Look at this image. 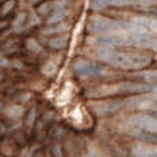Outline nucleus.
<instances>
[{"label": "nucleus", "instance_id": "1", "mask_svg": "<svg viewBox=\"0 0 157 157\" xmlns=\"http://www.w3.org/2000/svg\"><path fill=\"white\" fill-rule=\"evenodd\" d=\"M99 59L106 62L113 68L124 69V71H139L150 65L152 57L146 52L134 51V50H114V48H101Z\"/></svg>", "mask_w": 157, "mask_h": 157}, {"label": "nucleus", "instance_id": "2", "mask_svg": "<svg viewBox=\"0 0 157 157\" xmlns=\"http://www.w3.org/2000/svg\"><path fill=\"white\" fill-rule=\"evenodd\" d=\"M149 84L139 83V81H119L99 86L91 90L92 97H113V95H142L149 92Z\"/></svg>", "mask_w": 157, "mask_h": 157}, {"label": "nucleus", "instance_id": "3", "mask_svg": "<svg viewBox=\"0 0 157 157\" xmlns=\"http://www.w3.org/2000/svg\"><path fill=\"white\" fill-rule=\"evenodd\" d=\"M120 29H125L124 22L116 21V19L108 18V17L94 15L88 21V30L92 33H97V35H106V33H112Z\"/></svg>", "mask_w": 157, "mask_h": 157}, {"label": "nucleus", "instance_id": "4", "mask_svg": "<svg viewBox=\"0 0 157 157\" xmlns=\"http://www.w3.org/2000/svg\"><path fill=\"white\" fill-rule=\"evenodd\" d=\"M73 71L81 78H99L105 75V68L101 63L84 58H77L75 61Z\"/></svg>", "mask_w": 157, "mask_h": 157}, {"label": "nucleus", "instance_id": "5", "mask_svg": "<svg viewBox=\"0 0 157 157\" xmlns=\"http://www.w3.org/2000/svg\"><path fill=\"white\" fill-rule=\"evenodd\" d=\"M88 108L95 116L98 117H106L117 113L120 109L125 108L123 101H114V99H97L90 101Z\"/></svg>", "mask_w": 157, "mask_h": 157}, {"label": "nucleus", "instance_id": "6", "mask_svg": "<svg viewBox=\"0 0 157 157\" xmlns=\"http://www.w3.org/2000/svg\"><path fill=\"white\" fill-rule=\"evenodd\" d=\"M131 124L135 127H141L145 130H149L152 132L157 134V117L156 116H144V114H136L131 119Z\"/></svg>", "mask_w": 157, "mask_h": 157}, {"label": "nucleus", "instance_id": "7", "mask_svg": "<svg viewBox=\"0 0 157 157\" xmlns=\"http://www.w3.org/2000/svg\"><path fill=\"white\" fill-rule=\"evenodd\" d=\"M130 134L135 139H139V141L145 142V144L157 145V134L152 132V131H149V130H145V128L135 127V125H134V128L130 131Z\"/></svg>", "mask_w": 157, "mask_h": 157}, {"label": "nucleus", "instance_id": "8", "mask_svg": "<svg viewBox=\"0 0 157 157\" xmlns=\"http://www.w3.org/2000/svg\"><path fill=\"white\" fill-rule=\"evenodd\" d=\"M139 81L145 84H157V71H142L135 75Z\"/></svg>", "mask_w": 157, "mask_h": 157}, {"label": "nucleus", "instance_id": "9", "mask_svg": "<svg viewBox=\"0 0 157 157\" xmlns=\"http://www.w3.org/2000/svg\"><path fill=\"white\" fill-rule=\"evenodd\" d=\"M24 112H25V109H24V106L22 105H10V106L6 108L4 113H6V116H7L8 119L18 120V119H21V116L24 114Z\"/></svg>", "mask_w": 157, "mask_h": 157}, {"label": "nucleus", "instance_id": "10", "mask_svg": "<svg viewBox=\"0 0 157 157\" xmlns=\"http://www.w3.org/2000/svg\"><path fill=\"white\" fill-rule=\"evenodd\" d=\"M65 10L63 8H58V10H54L51 14H48V18H47V24L48 25H55V24H59L65 19Z\"/></svg>", "mask_w": 157, "mask_h": 157}, {"label": "nucleus", "instance_id": "11", "mask_svg": "<svg viewBox=\"0 0 157 157\" xmlns=\"http://www.w3.org/2000/svg\"><path fill=\"white\" fill-rule=\"evenodd\" d=\"M48 46L52 50H62L68 46V37L66 36H55V37L50 39Z\"/></svg>", "mask_w": 157, "mask_h": 157}, {"label": "nucleus", "instance_id": "12", "mask_svg": "<svg viewBox=\"0 0 157 157\" xmlns=\"http://www.w3.org/2000/svg\"><path fill=\"white\" fill-rule=\"evenodd\" d=\"M57 72H58V66H57V63H54L52 61H48V62H46L41 66V73L47 77H52Z\"/></svg>", "mask_w": 157, "mask_h": 157}, {"label": "nucleus", "instance_id": "13", "mask_svg": "<svg viewBox=\"0 0 157 157\" xmlns=\"http://www.w3.org/2000/svg\"><path fill=\"white\" fill-rule=\"evenodd\" d=\"M25 46H26V50L30 52H33V54H39V52H41V50H43V47H41V44L39 43L36 39L33 37H29L26 40V43H25Z\"/></svg>", "mask_w": 157, "mask_h": 157}, {"label": "nucleus", "instance_id": "14", "mask_svg": "<svg viewBox=\"0 0 157 157\" xmlns=\"http://www.w3.org/2000/svg\"><path fill=\"white\" fill-rule=\"evenodd\" d=\"M68 30V26L66 25H59V24H55L54 26H50L47 29H44L43 35H58V33H62V32H66Z\"/></svg>", "mask_w": 157, "mask_h": 157}, {"label": "nucleus", "instance_id": "15", "mask_svg": "<svg viewBox=\"0 0 157 157\" xmlns=\"http://www.w3.org/2000/svg\"><path fill=\"white\" fill-rule=\"evenodd\" d=\"M108 6H113V7H123V6L128 4H139L142 0H105Z\"/></svg>", "mask_w": 157, "mask_h": 157}, {"label": "nucleus", "instance_id": "16", "mask_svg": "<svg viewBox=\"0 0 157 157\" xmlns=\"http://www.w3.org/2000/svg\"><path fill=\"white\" fill-rule=\"evenodd\" d=\"M25 21H26V14H25V13H19L18 15L15 17V19L13 21L14 30H17V32H21L22 28H24Z\"/></svg>", "mask_w": 157, "mask_h": 157}, {"label": "nucleus", "instance_id": "17", "mask_svg": "<svg viewBox=\"0 0 157 157\" xmlns=\"http://www.w3.org/2000/svg\"><path fill=\"white\" fill-rule=\"evenodd\" d=\"M52 11H54V2H46V3L39 6V8H37V13L43 17L51 14Z\"/></svg>", "mask_w": 157, "mask_h": 157}, {"label": "nucleus", "instance_id": "18", "mask_svg": "<svg viewBox=\"0 0 157 157\" xmlns=\"http://www.w3.org/2000/svg\"><path fill=\"white\" fill-rule=\"evenodd\" d=\"M144 25L149 30L157 33V17H149L144 21Z\"/></svg>", "mask_w": 157, "mask_h": 157}, {"label": "nucleus", "instance_id": "19", "mask_svg": "<svg viewBox=\"0 0 157 157\" xmlns=\"http://www.w3.org/2000/svg\"><path fill=\"white\" fill-rule=\"evenodd\" d=\"M108 6V3L105 0H91V8L94 11H102L105 10V7Z\"/></svg>", "mask_w": 157, "mask_h": 157}, {"label": "nucleus", "instance_id": "20", "mask_svg": "<svg viewBox=\"0 0 157 157\" xmlns=\"http://www.w3.org/2000/svg\"><path fill=\"white\" fill-rule=\"evenodd\" d=\"M14 6H15V0H7V2H6L4 4H3L2 11H0V14H2L3 17L7 15V14L10 13V11L14 8Z\"/></svg>", "mask_w": 157, "mask_h": 157}, {"label": "nucleus", "instance_id": "21", "mask_svg": "<svg viewBox=\"0 0 157 157\" xmlns=\"http://www.w3.org/2000/svg\"><path fill=\"white\" fill-rule=\"evenodd\" d=\"M35 114H36V110H35V109H30L29 113H28L26 120H25V124H26L28 127H32V125H33V121H35V119H36Z\"/></svg>", "mask_w": 157, "mask_h": 157}, {"label": "nucleus", "instance_id": "22", "mask_svg": "<svg viewBox=\"0 0 157 157\" xmlns=\"http://www.w3.org/2000/svg\"><path fill=\"white\" fill-rule=\"evenodd\" d=\"M39 24H40V18L37 17V14H36V13H32L29 25H30V26H35V25H39Z\"/></svg>", "mask_w": 157, "mask_h": 157}, {"label": "nucleus", "instance_id": "23", "mask_svg": "<svg viewBox=\"0 0 157 157\" xmlns=\"http://www.w3.org/2000/svg\"><path fill=\"white\" fill-rule=\"evenodd\" d=\"M10 65H11V62L7 59V58L0 57V66H2V68H7V66H10Z\"/></svg>", "mask_w": 157, "mask_h": 157}, {"label": "nucleus", "instance_id": "24", "mask_svg": "<svg viewBox=\"0 0 157 157\" xmlns=\"http://www.w3.org/2000/svg\"><path fill=\"white\" fill-rule=\"evenodd\" d=\"M13 66H17V68H22V63L19 62V61H17L15 63H13Z\"/></svg>", "mask_w": 157, "mask_h": 157}, {"label": "nucleus", "instance_id": "25", "mask_svg": "<svg viewBox=\"0 0 157 157\" xmlns=\"http://www.w3.org/2000/svg\"><path fill=\"white\" fill-rule=\"evenodd\" d=\"M6 26H7V22H0V29H3V28H6Z\"/></svg>", "mask_w": 157, "mask_h": 157}, {"label": "nucleus", "instance_id": "26", "mask_svg": "<svg viewBox=\"0 0 157 157\" xmlns=\"http://www.w3.org/2000/svg\"><path fill=\"white\" fill-rule=\"evenodd\" d=\"M152 11H153V13H156V14H157V6H155V7H152Z\"/></svg>", "mask_w": 157, "mask_h": 157}]
</instances>
